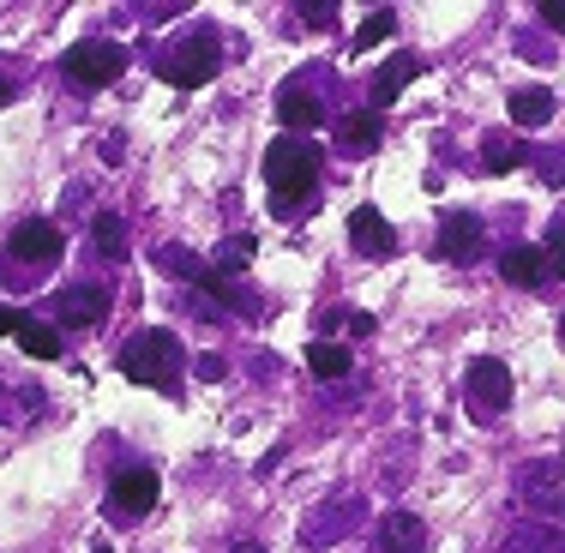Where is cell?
Masks as SVG:
<instances>
[{"label":"cell","instance_id":"8992f818","mask_svg":"<svg viewBox=\"0 0 565 553\" xmlns=\"http://www.w3.org/2000/svg\"><path fill=\"white\" fill-rule=\"evenodd\" d=\"M7 253H12V259H24V265H36V272H49V265L66 253V241H61V228L49 217H24L7 235Z\"/></svg>","mask_w":565,"mask_h":553},{"label":"cell","instance_id":"83f0119b","mask_svg":"<svg viewBox=\"0 0 565 553\" xmlns=\"http://www.w3.org/2000/svg\"><path fill=\"white\" fill-rule=\"evenodd\" d=\"M19 326H24V319H19V313H12V307H0V337H7V331H12V337H19Z\"/></svg>","mask_w":565,"mask_h":553},{"label":"cell","instance_id":"ffe728a7","mask_svg":"<svg viewBox=\"0 0 565 553\" xmlns=\"http://www.w3.org/2000/svg\"><path fill=\"white\" fill-rule=\"evenodd\" d=\"M19 349H24V355H36V361H55V355H61V331L24 319V326H19Z\"/></svg>","mask_w":565,"mask_h":553},{"label":"cell","instance_id":"d4e9b609","mask_svg":"<svg viewBox=\"0 0 565 553\" xmlns=\"http://www.w3.org/2000/svg\"><path fill=\"white\" fill-rule=\"evenodd\" d=\"M547 277H565V223H554V228H547Z\"/></svg>","mask_w":565,"mask_h":553},{"label":"cell","instance_id":"f546056e","mask_svg":"<svg viewBox=\"0 0 565 553\" xmlns=\"http://www.w3.org/2000/svg\"><path fill=\"white\" fill-rule=\"evenodd\" d=\"M228 553H265L259 542H241V547H228Z\"/></svg>","mask_w":565,"mask_h":553},{"label":"cell","instance_id":"5bb4252c","mask_svg":"<svg viewBox=\"0 0 565 553\" xmlns=\"http://www.w3.org/2000/svg\"><path fill=\"white\" fill-rule=\"evenodd\" d=\"M422 542H427V530H422L415 511H392V518L380 523V547L385 553H422Z\"/></svg>","mask_w":565,"mask_h":553},{"label":"cell","instance_id":"30bf717a","mask_svg":"<svg viewBox=\"0 0 565 553\" xmlns=\"http://www.w3.org/2000/svg\"><path fill=\"white\" fill-rule=\"evenodd\" d=\"M500 277L511 289H535V283H547V253L530 247V241H518V247L500 253Z\"/></svg>","mask_w":565,"mask_h":553},{"label":"cell","instance_id":"7a4b0ae2","mask_svg":"<svg viewBox=\"0 0 565 553\" xmlns=\"http://www.w3.org/2000/svg\"><path fill=\"white\" fill-rule=\"evenodd\" d=\"M265 187H271L277 205H301L319 187V151L301 139H277L271 151H265Z\"/></svg>","mask_w":565,"mask_h":553},{"label":"cell","instance_id":"7402d4cb","mask_svg":"<svg viewBox=\"0 0 565 553\" xmlns=\"http://www.w3.org/2000/svg\"><path fill=\"white\" fill-rule=\"evenodd\" d=\"M523 493H535V506H542V511H559L565 506V493L554 488V469H547V464L523 469Z\"/></svg>","mask_w":565,"mask_h":553},{"label":"cell","instance_id":"8fae6325","mask_svg":"<svg viewBox=\"0 0 565 553\" xmlns=\"http://www.w3.org/2000/svg\"><path fill=\"white\" fill-rule=\"evenodd\" d=\"M349 241H355L361 253H380V259H385V253H397V228L385 223V217H380V211H373V205L349 211Z\"/></svg>","mask_w":565,"mask_h":553},{"label":"cell","instance_id":"4316f807","mask_svg":"<svg viewBox=\"0 0 565 553\" xmlns=\"http://www.w3.org/2000/svg\"><path fill=\"white\" fill-rule=\"evenodd\" d=\"M343 326H349V337H367L373 331V313H349Z\"/></svg>","mask_w":565,"mask_h":553},{"label":"cell","instance_id":"1f68e13d","mask_svg":"<svg viewBox=\"0 0 565 553\" xmlns=\"http://www.w3.org/2000/svg\"><path fill=\"white\" fill-rule=\"evenodd\" d=\"M97 553H115V547H97Z\"/></svg>","mask_w":565,"mask_h":553},{"label":"cell","instance_id":"484cf974","mask_svg":"<svg viewBox=\"0 0 565 553\" xmlns=\"http://www.w3.org/2000/svg\"><path fill=\"white\" fill-rule=\"evenodd\" d=\"M535 12H542V24H547V31H565V0H542Z\"/></svg>","mask_w":565,"mask_h":553},{"label":"cell","instance_id":"ba28073f","mask_svg":"<svg viewBox=\"0 0 565 553\" xmlns=\"http://www.w3.org/2000/svg\"><path fill=\"white\" fill-rule=\"evenodd\" d=\"M481 241H488V228H481L476 211H446V223H439V259L469 265L481 253Z\"/></svg>","mask_w":565,"mask_h":553},{"label":"cell","instance_id":"e0dca14e","mask_svg":"<svg viewBox=\"0 0 565 553\" xmlns=\"http://www.w3.org/2000/svg\"><path fill=\"white\" fill-rule=\"evenodd\" d=\"M518 163H523V145L511 139V132H488V139H481V169L488 174H505Z\"/></svg>","mask_w":565,"mask_h":553},{"label":"cell","instance_id":"52a82bcc","mask_svg":"<svg viewBox=\"0 0 565 553\" xmlns=\"http://www.w3.org/2000/svg\"><path fill=\"white\" fill-rule=\"evenodd\" d=\"M463 391H469V403H476L481 415H500L505 403H511V368H505L500 355L469 361V380H463Z\"/></svg>","mask_w":565,"mask_h":553},{"label":"cell","instance_id":"9a60e30c","mask_svg":"<svg viewBox=\"0 0 565 553\" xmlns=\"http://www.w3.org/2000/svg\"><path fill=\"white\" fill-rule=\"evenodd\" d=\"M277 120H282V127H295V132H307V127L326 120V109H319V97H307V91H282V97H277Z\"/></svg>","mask_w":565,"mask_h":553},{"label":"cell","instance_id":"6da1fadb","mask_svg":"<svg viewBox=\"0 0 565 553\" xmlns=\"http://www.w3.org/2000/svg\"><path fill=\"white\" fill-rule=\"evenodd\" d=\"M120 373L132 385H151V391H169L181 380V343L169 331H139L120 343Z\"/></svg>","mask_w":565,"mask_h":553},{"label":"cell","instance_id":"2e32d148","mask_svg":"<svg viewBox=\"0 0 565 553\" xmlns=\"http://www.w3.org/2000/svg\"><path fill=\"white\" fill-rule=\"evenodd\" d=\"M90 241H97L103 259H127V223H120V211H97L90 217Z\"/></svg>","mask_w":565,"mask_h":553},{"label":"cell","instance_id":"3957f363","mask_svg":"<svg viewBox=\"0 0 565 553\" xmlns=\"http://www.w3.org/2000/svg\"><path fill=\"white\" fill-rule=\"evenodd\" d=\"M217 66H223L217 36H193V43H181L163 61V78H169L174 91H199V85H211V78H217Z\"/></svg>","mask_w":565,"mask_h":553},{"label":"cell","instance_id":"9c48e42d","mask_svg":"<svg viewBox=\"0 0 565 553\" xmlns=\"http://www.w3.org/2000/svg\"><path fill=\"white\" fill-rule=\"evenodd\" d=\"M109 319V289H97V283H73V289L61 295V326L73 331H90Z\"/></svg>","mask_w":565,"mask_h":553},{"label":"cell","instance_id":"d6986e66","mask_svg":"<svg viewBox=\"0 0 565 553\" xmlns=\"http://www.w3.org/2000/svg\"><path fill=\"white\" fill-rule=\"evenodd\" d=\"M343 145H349V151H373V145H380V115H373V109H349L343 115Z\"/></svg>","mask_w":565,"mask_h":553},{"label":"cell","instance_id":"5b68a950","mask_svg":"<svg viewBox=\"0 0 565 553\" xmlns=\"http://www.w3.org/2000/svg\"><path fill=\"white\" fill-rule=\"evenodd\" d=\"M157 493H163L157 469H145V464H139V469H120V476H115V488H109V518H120V523L151 518Z\"/></svg>","mask_w":565,"mask_h":553},{"label":"cell","instance_id":"f1b7e54d","mask_svg":"<svg viewBox=\"0 0 565 553\" xmlns=\"http://www.w3.org/2000/svg\"><path fill=\"white\" fill-rule=\"evenodd\" d=\"M7 103H12V78H0V109H7Z\"/></svg>","mask_w":565,"mask_h":553},{"label":"cell","instance_id":"4dcf8cb0","mask_svg":"<svg viewBox=\"0 0 565 553\" xmlns=\"http://www.w3.org/2000/svg\"><path fill=\"white\" fill-rule=\"evenodd\" d=\"M559 343H565V313H559Z\"/></svg>","mask_w":565,"mask_h":553},{"label":"cell","instance_id":"44dd1931","mask_svg":"<svg viewBox=\"0 0 565 553\" xmlns=\"http://www.w3.org/2000/svg\"><path fill=\"white\" fill-rule=\"evenodd\" d=\"M392 31H397V12H392V7H380L373 19H361V31L349 36V49H355V55H367V49H373V43H385Z\"/></svg>","mask_w":565,"mask_h":553},{"label":"cell","instance_id":"ac0fdd59","mask_svg":"<svg viewBox=\"0 0 565 553\" xmlns=\"http://www.w3.org/2000/svg\"><path fill=\"white\" fill-rule=\"evenodd\" d=\"M307 368H313L319 380H343V373H349V349L331 343V337H319V343H307Z\"/></svg>","mask_w":565,"mask_h":553},{"label":"cell","instance_id":"7c38bea8","mask_svg":"<svg viewBox=\"0 0 565 553\" xmlns=\"http://www.w3.org/2000/svg\"><path fill=\"white\" fill-rule=\"evenodd\" d=\"M511 127H523V132H535V127H547L554 120V91H542V85H523V91H511Z\"/></svg>","mask_w":565,"mask_h":553},{"label":"cell","instance_id":"cb8c5ba5","mask_svg":"<svg viewBox=\"0 0 565 553\" xmlns=\"http://www.w3.org/2000/svg\"><path fill=\"white\" fill-rule=\"evenodd\" d=\"M163 272H169V277H193V283H199V277H205V265H199L186 247H169V253H163Z\"/></svg>","mask_w":565,"mask_h":553},{"label":"cell","instance_id":"603a6c76","mask_svg":"<svg viewBox=\"0 0 565 553\" xmlns=\"http://www.w3.org/2000/svg\"><path fill=\"white\" fill-rule=\"evenodd\" d=\"M253 247H259L253 235H235V241H223V253H217V272H223V277H228V272H241V265L253 259Z\"/></svg>","mask_w":565,"mask_h":553},{"label":"cell","instance_id":"4fadbf2b","mask_svg":"<svg viewBox=\"0 0 565 553\" xmlns=\"http://www.w3.org/2000/svg\"><path fill=\"white\" fill-rule=\"evenodd\" d=\"M415 78H422V61H415V55H392V61H385V73L373 78V109H385V103H397L403 91L415 85Z\"/></svg>","mask_w":565,"mask_h":553},{"label":"cell","instance_id":"277c9868","mask_svg":"<svg viewBox=\"0 0 565 553\" xmlns=\"http://www.w3.org/2000/svg\"><path fill=\"white\" fill-rule=\"evenodd\" d=\"M66 78H73V85H85V91H97V85H115L120 78V66H127V49L120 43H78V49H66Z\"/></svg>","mask_w":565,"mask_h":553},{"label":"cell","instance_id":"d6a6232c","mask_svg":"<svg viewBox=\"0 0 565 553\" xmlns=\"http://www.w3.org/2000/svg\"><path fill=\"white\" fill-rule=\"evenodd\" d=\"M559 469H565V451H559Z\"/></svg>","mask_w":565,"mask_h":553}]
</instances>
